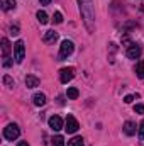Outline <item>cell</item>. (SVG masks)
I'll list each match as a JSON object with an SVG mask.
<instances>
[{"instance_id":"6da1fadb","label":"cell","mask_w":144,"mask_h":146,"mask_svg":"<svg viewBox=\"0 0 144 146\" xmlns=\"http://www.w3.org/2000/svg\"><path fill=\"white\" fill-rule=\"evenodd\" d=\"M78 7H80V14L83 17V22H85L87 29L93 31V26H95V7H93V0H78Z\"/></svg>"},{"instance_id":"7a4b0ae2","label":"cell","mask_w":144,"mask_h":146,"mask_svg":"<svg viewBox=\"0 0 144 146\" xmlns=\"http://www.w3.org/2000/svg\"><path fill=\"white\" fill-rule=\"evenodd\" d=\"M19 134H20V129H19V126L17 124H7L5 127H3V138L5 139H9V141H14V139H17L19 138Z\"/></svg>"},{"instance_id":"3957f363","label":"cell","mask_w":144,"mask_h":146,"mask_svg":"<svg viewBox=\"0 0 144 146\" xmlns=\"http://www.w3.org/2000/svg\"><path fill=\"white\" fill-rule=\"evenodd\" d=\"M24 56H26L24 41H15V42H14V60H15L17 63H22V61H24Z\"/></svg>"},{"instance_id":"277c9868","label":"cell","mask_w":144,"mask_h":146,"mask_svg":"<svg viewBox=\"0 0 144 146\" xmlns=\"http://www.w3.org/2000/svg\"><path fill=\"white\" fill-rule=\"evenodd\" d=\"M73 51H75V44H73L71 41H63L61 42V46H59V56L61 58H68L70 54H73Z\"/></svg>"},{"instance_id":"5b68a950","label":"cell","mask_w":144,"mask_h":146,"mask_svg":"<svg viewBox=\"0 0 144 146\" xmlns=\"http://www.w3.org/2000/svg\"><path fill=\"white\" fill-rule=\"evenodd\" d=\"M78 127H80L78 121H76L73 115H68V117H66V121H65V129H66V133L75 134V133L78 131Z\"/></svg>"},{"instance_id":"8992f818","label":"cell","mask_w":144,"mask_h":146,"mask_svg":"<svg viewBox=\"0 0 144 146\" xmlns=\"http://www.w3.org/2000/svg\"><path fill=\"white\" fill-rule=\"evenodd\" d=\"M73 76H75V68H71V66H68V68H61V70H59V80H61V83H68V82H71Z\"/></svg>"},{"instance_id":"52a82bcc","label":"cell","mask_w":144,"mask_h":146,"mask_svg":"<svg viewBox=\"0 0 144 146\" xmlns=\"http://www.w3.org/2000/svg\"><path fill=\"white\" fill-rule=\"evenodd\" d=\"M127 56H129L131 60H137V58L141 56V46L131 42V44L127 46Z\"/></svg>"},{"instance_id":"ba28073f","label":"cell","mask_w":144,"mask_h":146,"mask_svg":"<svg viewBox=\"0 0 144 146\" xmlns=\"http://www.w3.org/2000/svg\"><path fill=\"white\" fill-rule=\"evenodd\" d=\"M48 124H49V127H51L53 131H59V129H63V119H61L59 115H51L49 121H48Z\"/></svg>"},{"instance_id":"9c48e42d","label":"cell","mask_w":144,"mask_h":146,"mask_svg":"<svg viewBox=\"0 0 144 146\" xmlns=\"http://www.w3.org/2000/svg\"><path fill=\"white\" fill-rule=\"evenodd\" d=\"M10 49H12V46H10V42H9V39H2V56L3 58H9L10 56Z\"/></svg>"},{"instance_id":"30bf717a","label":"cell","mask_w":144,"mask_h":146,"mask_svg":"<svg viewBox=\"0 0 144 146\" xmlns=\"http://www.w3.org/2000/svg\"><path fill=\"white\" fill-rule=\"evenodd\" d=\"M136 129H137V127H136V124H134L132 121H127V122L124 124V133H126L127 136H134V134H136Z\"/></svg>"},{"instance_id":"8fae6325","label":"cell","mask_w":144,"mask_h":146,"mask_svg":"<svg viewBox=\"0 0 144 146\" xmlns=\"http://www.w3.org/2000/svg\"><path fill=\"white\" fill-rule=\"evenodd\" d=\"M37 85H39V78L37 76H34V75H27L26 76V87L27 88H34Z\"/></svg>"},{"instance_id":"7c38bea8","label":"cell","mask_w":144,"mask_h":146,"mask_svg":"<svg viewBox=\"0 0 144 146\" xmlns=\"http://www.w3.org/2000/svg\"><path fill=\"white\" fill-rule=\"evenodd\" d=\"M42 39H44V42H48V44H53V42L58 39V33H54V31H46Z\"/></svg>"},{"instance_id":"4fadbf2b","label":"cell","mask_w":144,"mask_h":146,"mask_svg":"<svg viewBox=\"0 0 144 146\" xmlns=\"http://www.w3.org/2000/svg\"><path fill=\"white\" fill-rule=\"evenodd\" d=\"M32 102H34V106H37V107H42L46 104V95L44 94H34Z\"/></svg>"},{"instance_id":"5bb4252c","label":"cell","mask_w":144,"mask_h":146,"mask_svg":"<svg viewBox=\"0 0 144 146\" xmlns=\"http://www.w3.org/2000/svg\"><path fill=\"white\" fill-rule=\"evenodd\" d=\"M2 2V9L3 10H12V9H15V0H0Z\"/></svg>"},{"instance_id":"9a60e30c","label":"cell","mask_w":144,"mask_h":146,"mask_svg":"<svg viewBox=\"0 0 144 146\" xmlns=\"http://www.w3.org/2000/svg\"><path fill=\"white\" fill-rule=\"evenodd\" d=\"M36 17H37V21H39V24H48V21H49L48 19V14L44 10H39L36 14Z\"/></svg>"},{"instance_id":"2e32d148","label":"cell","mask_w":144,"mask_h":146,"mask_svg":"<svg viewBox=\"0 0 144 146\" xmlns=\"http://www.w3.org/2000/svg\"><path fill=\"white\" fill-rule=\"evenodd\" d=\"M78 95H80V92H78V88H75V87H71V88H68V90H66V97H68V99H71V100L78 99Z\"/></svg>"},{"instance_id":"e0dca14e","label":"cell","mask_w":144,"mask_h":146,"mask_svg":"<svg viewBox=\"0 0 144 146\" xmlns=\"http://www.w3.org/2000/svg\"><path fill=\"white\" fill-rule=\"evenodd\" d=\"M136 75H137V78H144V60L143 61H139L137 65H136Z\"/></svg>"},{"instance_id":"ac0fdd59","label":"cell","mask_w":144,"mask_h":146,"mask_svg":"<svg viewBox=\"0 0 144 146\" xmlns=\"http://www.w3.org/2000/svg\"><path fill=\"white\" fill-rule=\"evenodd\" d=\"M68 146H85L83 145V138L81 136H75L73 139L68 141Z\"/></svg>"},{"instance_id":"d6986e66","label":"cell","mask_w":144,"mask_h":146,"mask_svg":"<svg viewBox=\"0 0 144 146\" xmlns=\"http://www.w3.org/2000/svg\"><path fill=\"white\" fill-rule=\"evenodd\" d=\"M51 145L53 146H65V138L63 136H54L51 139Z\"/></svg>"},{"instance_id":"ffe728a7","label":"cell","mask_w":144,"mask_h":146,"mask_svg":"<svg viewBox=\"0 0 144 146\" xmlns=\"http://www.w3.org/2000/svg\"><path fill=\"white\" fill-rule=\"evenodd\" d=\"M53 21H54L56 24H61V22H63V14H61V12H54Z\"/></svg>"},{"instance_id":"44dd1931","label":"cell","mask_w":144,"mask_h":146,"mask_svg":"<svg viewBox=\"0 0 144 146\" xmlns=\"http://www.w3.org/2000/svg\"><path fill=\"white\" fill-rule=\"evenodd\" d=\"M139 139L144 141V121L139 124Z\"/></svg>"},{"instance_id":"7402d4cb","label":"cell","mask_w":144,"mask_h":146,"mask_svg":"<svg viewBox=\"0 0 144 146\" xmlns=\"http://www.w3.org/2000/svg\"><path fill=\"white\" fill-rule=\"evenodd\" d=\"M134 112H137V114H144V106H143V104L134 106Z\"/></svg>"},{"instance_id":"603a6c76","label":"cell","mask_w":144,"mask_h":146,"mask_svg":"<svg viewBox=\"0 0 144 146\" xmlns=\"http://www.w3.org/2000/svg\"><path fill=\"white\" fill-rule=\"evenodd\" d=\"M132 100H134V95H126V97H124V102H126V104H131Z\"/></svg>"},{"instance_id":"cb8c5ba5","label":"cell","mask_w":144,"mask_h":146,"mask_svg":"<svg viewBox=\"0 0 144 146\" xmlns=\"http://www.w3.org/2000/svg\"><path fill=\"white\" fill-rule=\"evenodd\" d=\"M10 33H12L14 36H17V34H19V27H17V26H12V27H10Z\"/></svg>"},{"instance_id":"d4e9b609","label":"cell","mask_w":144,"mask_h":146,"mask_svg":"<svg viewBox=\"0 0 144 146\" xmlns=\"http://www.w3.org/2000/svg\"><path fill=\"white\" fill-rule=\"evenodd\" d=\"M3 83H7V85H14V82H12L10 76H3Z\"/></svg>"},{"instance_id":"484cf974","label":"cell","mask_w":144,"mask_h":146,"mask_svg":"<svg viewBox=\"0 0 144 146\" xmlns=\"http://www.w3.org/2000/svg\"><path fill=\"white\" fill-rule=\"evenodd\" d=\"M17 146H29V143H27V141H19Z\"/></svg>"},{"instance_id":"4316f807","label":"cell","mask_w":144,"mask_h":146,"mask_svg":"<svg viewBox=\"0 0 144 146\" xmlns=\"http://www.w3.org/2000/svg\"><path fill=\"white\" fill-rule=\"evenodd\" d=\"M39 2H41L42 5H48V3H51V0H39Z\"/></svg>"}]
</instances>
